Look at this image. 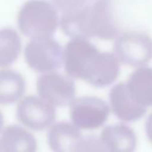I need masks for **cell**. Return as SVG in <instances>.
<instances>
[{
	"mask_svg": "<svg viewBox=\"0 0 152 152\" xmlns=\"http://www.w3.org/2000/svg\"><path fill=\"white\" fill-rule=\"evenodd\" d=\"M64 68L68 77L94 87L114 83L120 74V60L115 53L100 52L84 38H72L63 50Z\"/></svg>",
	"mask_w": 152,
	"mask_h": 152,
	"instance_id": "cell-1",
	"label": "cell"
},
{
	"mask_svg": "<svg viewBox=\"0 0 152 152\" xmlns=\"http://www.w3.org/2000/svg\"><path fill=\"white\" fill-rule=\"evenodd\" d=\"M55 5L47 0H28L18 15V26L27 37H52L59 25Z\"/></svg>",
	"mask_w": 152,
	"mask_h": 152,
	"instance_id": "cell-2",
	"label": "cell"
},
{
	"mask_svg": "<svg viewBox=\"0 0 152 152\" xmlns=\"http://www.w3.org/2000/svg\"><path fill=\"white\" fill-rule=\"evenodd\" d=\"M111 107L102 98L82 96L69 104L70 119L80 129H96L106 123Z\"/></svg>",
	"mask_w": 152,
	"mask_h": 152,
	"instance_id": "cell-3",
	"label": "cell"
},
{
	"mask_svg": "<svg viewBox=\"0 0 152 152\" xmlns=\"http://www.w3.org/2000/svg\"><path fill=\"white\" fill-rule=\"evenodd\" d=\"M24 55L29 67L38 72H54L63 62V50L52 37L32 39L25 48Z\"/></svg>",
	"mask_w": 152,
	"mask_h": 152,
	"instance_id": "cell-4",
	"label": "cell"
},
{
	"mask_svg": "<svg viewBox=\"0 0 152 152\" xmlns=\"http://www.w3.org/2000/svg\"><path fill=\"white\" fill-rule=\"evenodd\" d=\"M114 53L124 64L146 65L152 59V38L143 32H127L117 37Z\"/></svg>",
	"mask_w": 152,
	"mask_h": 152,
	"instance_id": "cell-5",
	"label": "cell"
},
{
	"mask_svg": "<svg viewBox=\"0 0 152 152\" xmlns=\"http://www.w3.org/2000/svg\"><path fill=\"white\" fill-rule=\"evenodd\" d=\"M36 88L39 96L54 107L70 104L76 96V85L72 78L56 72H45L37 79Z\"/></svg>",
	"mask_w": 152,
	"mask_h": 152,
	"instance_id": "cell-6",
	"label": "cell"
},
{
	"mask_svg": "<svg viewBox=\"0 0 152 152\" xmlns=\"http://www.w3.org/2000/svg\"><path fill=\"white\" fill-rule=\"evenodd\" d=\"M84 14L88 39L97 37L109 40L118 35L109 0H95L94 3L86 4Z\"/></svg>",
	"mask_w": 152,
	"mask_h": 152,
	"instance_id": "cell-7",
	"label": "cell"
},
{
	"mask_svg": "<svg viewBox=\"0 0 152 152\" xmlns=\"http://www.w3.org/2000/svg\"><path fill=\"white\" fill-rule=\"evenodd\" d=\"M17 118L30 129L44 130L52 125L56 118V112L53 104L42 97L32 95L23 98L18 104Z\"/></svg>",
	"mask_w": 152,
	"mask_h": 152,
	"instance_id": "cell-8",
	"label": "cell"
},
{
	"mask_svg": "<svg viewBox=\"0 0 152 152\" xmlns=\"http://www.w3.org/2000/svg\"><path fill=\"white\" fill-rule=\"evenodd\" d=\"M111 110L121 121L134 122L141 119L147 112V108L138 104L130 95L126 83L115 85L109 94Z\"/></svg>",
	"mask_w": 152,
	"mask_h": 152,
	"instance_id": "cell-9",
	"label": "cell"
},
{
	"mask_svg": "<svg viewBox=\"0 0 152 152\" xmlns=\"http://www.w3.org/2000/svg\"><path fill=\"white\" fill-rule=\"evenodd\" d=\"M109 152H134L137 148V136L125 124H114L104 128L100 134Z\"/></svg>",
	"mask_w": 152,
	"mask_h": 152,
	"instance_id": "cell-10",
	"label": "cell"
},
{
	"mask_svg": "<svg viewBox=\"0 0 152 152\" xmlns=\"http://www.w3.org/2000/svg\"><path fill=\"white\" fill-rule=\"evenodd\" d=\"M47 138L53 152H72L83 136L74 123L58 122L51 126Z\"/></svg>",
	"mask_w": 152,
	"mask_h": 152,
	"instance_id": "cell-11",
	"label": "cell"
},
{
	"mask_svg": "<svg viewBox=\"0 0 152 152\" xmlns=\"http://www.w3.org/2000/svg\"><path fill=\"white\" fill-rule=\"evenodd\" d=\"M127 88L130 95L138 104L152 107V68L148 66H139L129 76Z\"/></svg>",
	"mask_w": 152,
	"mask_h": 152,
	"instance_id": "cell-12",
	"label": "cell"
},
{
	"mask_svg": "<svg viewBox=\"0 0 152 152\" xmlns=\"http://www.w3.org/2000/svg\"><path fill=\"white\" fill-rule=\"evenodd\" d=\"M3 152H36V140L29 132L18 125H10L0 138Z\"/></svg>",
	"mask_w": 152,
	"mask_h": 152,
	"instance_id": "cell-13",
	"label": "cell"
},
{
	"mask_svg": "<svg viewBox=\"0 0 152 152\" xmlns=\"http://www.w3.org/2000/svg\"><path fill=\"white\" fill-rule=\"evenodd\" d=\"M26 83L22 75L12 69L0 70V104H10L23 97Z\"/></svg>",
	"mask_w": 152,
	"mask_h": 152,
	"instance_id": "cell-14",
	"label": "cell"
},
{
	"mask_svg": "<svg viewBox=\"0 0 152 152\" xmlns=\"http://www.w3.org/2000/svg\"><path fill=\"white\" fill-rule=\"evenodd\" d=\"M22 44L19 34L12 28L0 30V67H7L18 59Z\"/></svg>",
	"mask_w": 152,
	"mask_h": 152,
	"instance_id": "cell-15",
	"label": "cell"
},
{
	"mask_svg": "<svg viewBox=\"0 0 152 152\" xmlns=\"http://www.w3.org/2000/svg\"><path fill=\"white\" fill-rule=\"evenodd\" d=\"M72 152H109L100 138L87 136L82 138L76 145Z\"/></svg>",
	"mask_w": 152,
	"mask_h": 152,
	"instance_id": "cell-16",
	"label": "cell"
},
{
	"mask_svg": "<svg viewBox=\"0 0 152 152\" xmlns=\"http://www.w3.org/2000/svg\"><path fill=\"white\" fill-rule=\"evenodd\" d=\"M88 0H52V3L57 10L62 12H70L85 6Z\"/></svg>",
	"mask_w": 152,
	"mask_h": 152,
	"instance_id": "cell-17",
	"label": "cell"
},
{
	"mask_svg": "<svg viewBox=\"0 0 152 152\" xmlns=\"http://www.w3.org/2000/svg\"><path fill=\"white\" fill-rule=\"evenodd\" d=\"M146 134L149 141L152 143V113L149 115L148 119L146 121Z\"/></svg>",
	"mask_w": 152,
	"mask_h": 152,
	"instance_id": "cell-18",
	"label": "cell"
},
{
	"mask_svg": "<svg viewBox=\"0 0 152 152\" xmlns=\"http://www.w3.org/2000/svg\"><path fill=\"white\" fill-rule=\"evenodd\" d=\"M2 126H3V115H2L1 111H0V132L2 129Z\"/></svg>",
	"mask_w": 152,
	"mask_h": 152,
	"instance_id": "cell-19",
	"label": "cell"
},
{
	"mask_svg": "<svg viewBox=\"0 0 152 152\" xmlns=\"http://www.w3.org/2000/svg\"><path fill=\"white\" fill-rule=\"evenodd\" d=\"M0 152H3V149H2V147H1V143H0Z\"/></svg>",
	"mask_w": 152,
	"mask_h": 152,
	"instance_id": "cell-20",
	"label": "cell"
}]
</instances>
